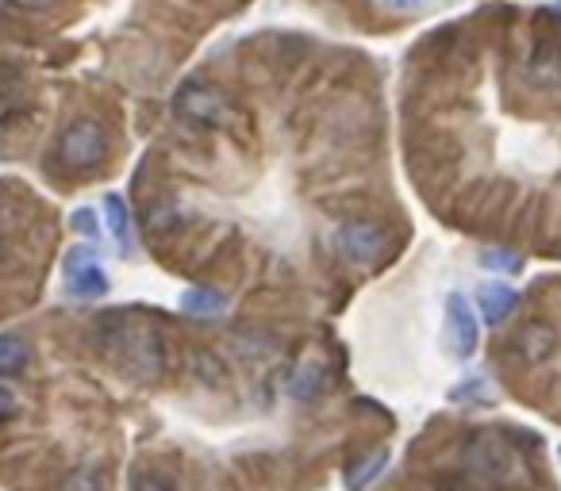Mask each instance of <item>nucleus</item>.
Wrapping results in <instances>:
<instances>
[{"label": "nucleus", "instance_id": "ddd939ff", "mask_svg": "<svg viewBox=\"0 0 561 491\" xmlns=\"http://www.w3.org/2000/svg\"><path fill=\"white\" fill-rule=\"evenodd\" d=\"M181 307H185V315H196V319H216L223 311V296H216L208 289H185Z\"/></svg>", "mask_w": 561, "mask_h": 491}, {"label": "nucleus", "instance_id": "0eeeda50", "mask_svg": "<svg viewBox=\"0 0 561 491\" xmlns=\"http://www.w3.org/2000/svg\"><path fill=\"white\" fill-rule=\"evenodd\" d=\"M465 457H469V468H477L488 480H504V476L512 472V453H508L497 438H477V442H469Z\"/></svg>", "mask_w": 561, "mask_h": 491}, {"label": "nucleus", "instance_id": "4be33fe9", "mask_svg": "<svg viewBox=\"0 0 561 491\" xmlns=\"http://www.w3.org/2000/svg\"><path fill=\"white\" fill-rule=\"evenodd\" d=\"M131 491H173V483L166 480V476H158V472H147V476H135Z\"/></svg>", "mask_w": 561, "mask_h": 491}, {"label": "nucleus", "instance_id": "6ab92c4d", "mask_svg": "<svg viewBox=\"0 0 561 491\" xmlns=\"http://www.w3.org/2000/svg\"><path fill=\"white\" fill-rule=\"evenodd\" d=\"M58 491H100V480H97V472H89V468H77V472L65 476Z\"/></svg>", "mask_w": 561, "mask_h": 491}, {"label": "nucleus", "instance_id": "b1692460", "mask_svg": "<svg viewBox=\"0 0 561 491\" xmlns=\"http://www.w3.org/2000/svg\"><path fill=\"white\" fill-rule=\"evenodd\" d=\"M9 415H16V395L9 388H0V419H9Z\"/></svg>", "mask_w": 561, "mask_h": 491}, {"label": "nucleus", "instance_id": "393cba45", "mask_svg": "<svg viewBox=\"0 0 561 491\" xmlns=\"http://www.w3.org/2000/svg\"><path fill=\"white\" fill-rule=\"evenodd\" d=\"M558 12H561V0H558Z\"/></svg>", "mask_w": 561, "mask_h": 491}, {"label": "nucleus", "instance_id": "412c9836", "mask_svg": "<svg viewBox=\"0 0 561 491\" xmlns=\"http://www.w3.org/2000/svg\"><path fill=\"white\" fill-rule=\"evenodd\" d=\"M385 9L397 12V16H415V12L431 9V0H381Z\"/></svg>", "mask_w": 561, "mask_h": 491}, {"label": "nucleus", "instance_id": "a878e982", "mask_svg": "<svg viewBox=\"0 0 561 491\" xmlns=\"http://www.w3.org/2000/svg\"><path fill=\"white\" fill-rule=\"evenodd\" d=\"M558 457H561V445H558Z\"/></svg>", "mask_w": 561, "mask_h": 491}, {"label": "nucleus", "instance_id": "a211bd4d", "mask_svg": "<svg viewBox=\"0 0 561 491\" xmlns=\"http://www.w3.org/2000/svg\"><path fill=\"white\" fill-rule=\"evenodd\" d=\"M450 400L454 403H488V384L480 377H469L458 388H450Z\"/></svg>", "mask_w": 561, "mask_h": 491}, {"label": "nucleus", "instance_id": "20e7f679", "mask_svg": "<svg viewBox=\"0 0 561 491\" xmlns=\"http://www.w3.org/2000/svg\"><path fill=\"white\" fill-rule=\"evenodd\" d=\"M447 349L458 357V361H469L477 354V339H480V322H477V311L465 304L462 292H450L447 296Z\"/></svg>", "mask_w": 561, "mask_h": 491}, {"label": "nucleus", "instance_id": "4468645a", "mask_svg": "<svg viewBox=\"0 0 561 491\" xmlns=\"http://www.w3.org/2000/svg\"><path fill=\"white\" fill-rule=\"evenodd\" d=\"M181 223H185V216H181V204L178 200L155 204V208H150V216H147V231L155 234V238H162V234L178 231Z\"/></svg>", "mask_w": 561, "mask_h": 491}, {"label": "nucleus", "instance_id": "9d476101", "mask_svg": "<svg viewBox=\"0 0 561 491\" xmlns=\"http://www.w3.org/2000/svg\"><path fill=\"white\" fill-rule=\"evenodd\" d=\"M385 465H389V450H374L366 457H358L346 468V491H366L385 472Z\"/></svg>", "mask_w": 561, "mask_h": 491}, {"label": "nucleus", "instance_id": "f3484780", "mask_svg": "<svg viewBox=\"0 0 561 491\" xmlns=\"http://www.w3.org/2000/svg\"><path fill=\"white\" fill-rule=\"evenodd\" d=\"M480 266L492 269V273H520L523 258L520 254H508V250H485L480 254Z\"/></svg>", "mask_w": 561, "mask_h": 491}, {"label": "nucleus", "instance_id": "2eb2a0df", "mask_svg": "<svg viewBox=\"0 0 561 491\" xmlns=\"http://www.w3.org/2000/svg\"><path fill=\"white\" fill-rule=\"evenodd\" d=\"M324 384H327V372H324V365L319 361H304L301 369H296V377H293V395L296 400H312L316 392H324Z\"/></svg>", "mask_w": 561, "mask_h": 491}, {"label": "nucleus", "instance_id": "f03ea898", "mask_svg": "<svg viewBox=\"0 0 561 491\" xmlns=\"http://www.w3.org/2000/svg\"><path fill=\"white\" fill-rule=\"evenodd\" d=\"M389 231L381 223H369V219H350L334 231V250L358 269L381 266V258L389 254Z\"/></svg>", "mask_w": 561, "mask_h": 491}, {"label": "nucleus", "instance_id": "aec40b11", "mask_svg": "<svg viewBox=\"0 0 561 491\" xmlns=\"http://www.w3.org/2000/svg\"><path fill=\"white\" fill-rule=\"evenodd\" d=\"M70 223H74V231L85 234V238H97V234H100V219H97V211H93V208H77Z\"/></svg>", "mask_w": 561, "mask_h": 491}, {"label": "nucleus", "instance_id": "dca6fc26", "mask_svg": "<svg viewBox=\"0 0 561 491\" xmlns=\"http://www.w3.org/2000/svg\"><path fill=\"white\" fill-rule=\"evenodd\" d=\"M24 93V70L16 62H0V100H16Z\"/></svg>", "mask_w": 561, "mask_h": 491}, {"label": "nucleus", "instance_id": "9b49d317", "mask_svg": "<svg viewBox=\"0 0 561 491\" xmlns=\"http://www.w3.org/2000/svg\"><path fill=\"white\" fill-rule=\"evenodd\" d=\"M105 219H108L112 238L120 242V246H131L135 231H131V211H127V204H123V196H115V193L105 196Z\"/></svg>", "mask_w": 561, "mask_h": 491}, {"label": "nucleus", "instance_id": "5701e85b", "mask_svg": "<svg viewBox=\"0 0 561 491\" xmlns=\"http://www.w3.org/2000/svg\"><path fill=\"white\" fill-rule=\"evenodd\" d=\"M16 9H27V12H50L58 4V0H12Z\"/></svg>", "mask_w": 561, "mask_h": 491}, {"label": "nucleus", "instance_id": "39448f33", "mask_svg": "<svg viewBox=\"0 0 561 491\" xmlns=\"http://www.w3.org/2000/svg\"><path fill=\"white\" fill-rule=\"evenodd\" d=\"M520 307V292L508 281H485L477 289V311L488 327H504L512 319V311Z\"/></svg>", "mask_w": 561, "mask_h": 491}, {"label": "nucleus", "instance_id": "f257e3e1", "mask_svg": "<svg viewBox=\"0 0 561 491\" xmlns=\"http://www.w3.org/2000/svg\"><path fill=\"white\" fill-rule=\"evenodd\" d=\"M173 112H178L181 123H193V127H223V123H231V100L223 97L216 85H208V81L193 77L185 81L178 93H173Z\"/></svg>", "mask_w": 561, "mask_h": 491}, {"label": "nucleus", "instance_id": "f8f14e48", "mask_svg": "<svg viewBox=\"0 0 561 491\" xmlns=\"http://www.w3.org/2000/svg\"><path fill=\"white\" fill-rule=\"evenodd\" d=\"M27 357H32V349L24 346V339H16V334H0V377H16V372H24Z\"/></svg>", "mask_w": 561, "mask_h": 491}, {"label": "nucleus", "instance_id": "423d86ee", "mask_svg": "<svg viewBox=\"0 0 561 491\" xmlns=\"http://www.w3.org/2000/svg\"><path fill=\"white\" fill-rule=\"evenodd\" d=\"M558 331L550 322H527L520 334H515V354L523 357L527 365H542L558 354Z\"/></svg>", "mask_w": 561, "mask_h": 491}, {"label": "nucleus", "instance_id": "6e6552de", "mask_svg": "<svg viewBox=\"0 0 561 491\" xmlns=\"http://www.w3.org/2000/svg\"><path fill=\"white\" fill-rule=\"evenodd\" d=\"M65 292L82 299H97L108 292V273L100 269V261H77L65 266Z\"/></svg>", "mask_w": 561, "mask_h": 491}, {"label": "nucleus", "instance_id": "1a4fd4ad", "mask_svg": "<svg viewBox=\"0 0 561 491\" xmlns=\"http://www.w3.org/2000/svg\"><path fill=\"white\" fill-rule=\"evenodd\" d=\"M527 77L535 81V85H542V89H553L561 81V47L538 42L535 54H530V62H527Z\"/></svg>", "mask_w": 561, "mask_h": 491}, {"label": "nucleus", "instance_id": "7ed1b4c3", "mask_svg": "<svg viewBox=\"0 0 561 491\" xmlns=\"http://www.w3.org/2000/svg\"><path fill=\"white\" fill-rule=\"evenodd\" d=\"M105 154H108V135L93 120H74L62 131V138H58V158L77 173L97 170L100 161H105Z\"/></svg>", "mask_w": 561, "mask_h": 491}]
</instances>
